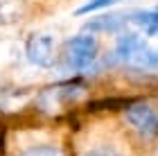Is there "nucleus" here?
<instances>
[{
  "label": "nucleus",
  "instance_id": "7",
  "mask_svg": "<svg viewBox=\"0 0 158 156\" xmlns=\"http://www.w3.org/2000/svg\"><path fill=\"white\" fill-rule=\"evenodd\" d=\"M54 41L50 36H32L27 41V57H30L32 63H36V66H52L54 63Z\"/></svg>",
  "mask_w": 158,
  "mask_h": 156
},
{
  "label": "nucleus",
  "instance_id": "8",
  "mask_svg": "<svg viewBox=\"0 0 158 156\" xmlns=\"http://www.w3.org/2000/svg\"><path fill=\"white\" fill-rule=\"evenodd\" d=\"M127 16H120V14H113V16H99L95 20H90L86 25L88 32H118L120 27L127 25Z\"/></svg>",
  "mask_w": 158,
  "mask_h": 156
},
{
  "label": "nucleus",
  "instance_id": "6",
  "mask_svg": "<svg viewBox=\"0 0 158 156\" xmlns=\"http://www.w3.org/2000/svg\"><path fill=\"white\" fill-rule=\"evenodd\" d=\"M97 52H99V43L93 34H79V36L70 39L66 45H63V61H66L68 68L73 70H84L88 68L93 61L97 59Z\"/></svg>",
  "mask_w": 158,
  "mask_h": 156
},
{
  "label": "nucleus",
  "instance_id": "1",
  "mask_svg": "<svg viewBox=\"0 0 158 156\" xmlns=\"http://www.w3.org/2000/svg\"><path fill=\"white\" fill-rule=\"evenodd\" d=\"M68 156H133L129 129L111 116L70 124Z\"/></svg>",
  "mask_w": 158,
  "mask_h": 156
},
{
  "label": "nucleus",
  "instance_id": "5",
  "mask_svg": "<svg viewBox=\"0 0 158 156\" xmlns=\"http://www.w3.org/2000/svg\"><path fill=\"white\" fill-rule=\"evenodd\" d=\"M63 0H0V23H27L45 11L56 9V5Z\"/></svg>",
  "mask_w": 158,
  "mask_h": 156
},
{
  "label": "nucleus",
  "instance_id": "11",
  "mask_svg": "<svg viewBox=\"0 0 158 156\" xmlns=\"http://www.w3.org/2000/svg\"><path fill=\"white\" fill-rule=\"evenodd\" d=\"M154 156H158V150H156V152H154Z\"/></svg>",
  "mask_w": 158,
  "mask_h": 156
},
{
  "label": "nucleus",
  "instance_id": "3",
  "mask_svg": "<svg viewBox=\"0 0 158 156\" xmlns=\"http://www.w3.org/2000/svg\"><path fill=\"white\" fill-rule=\"evenodd\" d=\"M113 59L133 70H156L158 73V50L147 45L135 32H124L122 36H118Z\"/></svg>",
  "mask_w": 158,
  "mask_h": 156
},
{
  "label": "nucleus",
  "instance_id": "9",
  "mask_svg": "<svg viewBox=\"0 0 158 156\" xmlns=\"http://www.w3.org/2000/svg\"><path fill=\"white\" fill-rule=\"evenodd\" d=\"M120 2V0H88L81 9H79V14H88V11H97V9H104V7H109V5H115Z\"/></svg>",
  "mask_w": 158,
  "mask_h": 156
},
{
  "label": "nucleus",
  "instance_id": "2",
  "mask_svg": "<svg viewBox=\"0 0 158 156\" xmlns=\"http://www.w3.org/2000/svg\"><path fill=\"white\" fill-rule=\"evenodd\" d=\"M70 127L56 122H32L7 127L0 156H68Z\"/></svg>",
  "mask_w": 158,
  "mask_h": 156
},
{
  "label": "nucleus",
  "instance_id": "4",
  "mask_svg": "<svg viewBox=\"0 0 158 156\" xmlns=\"http://www.w3.org/2000/svg\"><path fill=\"white\" fill-rule=\"evenodd\" d=\"M124 124L140 143H152L158 138V109L149 102H129L124 106Z\"/></svg>",
  "mask_w": 158,
  "mask_h": 156
},
{
  "label": "nucleus",
  "instance_id": "10",
  "mask_svg": "<svg viewBox=\"0 0 158 156\" xmlns=\"http://www.w3.org/2000/svg\"><path fill=\"white\" fill-rule=\"evenodd\" d=\"M5 133H7V127L2 124V120H0V150H2V140H5Z\"/></svg>",
  "mask_w": 158,
  "mask_h": 156
}]
</instances>
